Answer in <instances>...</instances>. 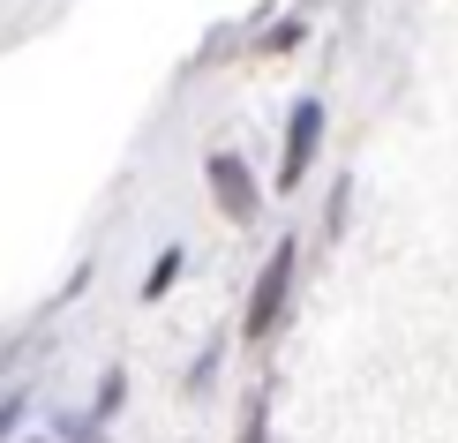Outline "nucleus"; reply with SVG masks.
I'll use <instances>...</instances> for the list:
<instances>
[{"label": "nucleus", "mask_w": 458, "mask_h": 443, "mask_svg": "<svg viewBox=\"0 0 458 443\" xmlns=\"http://www.w3.org/2000/svg\"><path fill=\"white\" fill-rule=\"evenodd\" d=\"M293 285H301V234H278L271 256H263V271H256V285H248V308H241V338L248 345L278 338L285 308H293Z\"/></svg>", "instance_id": "nucleus-1"}, {"label": "nucleus", "mask_w": 458, "mask_h": 443, "mask_svg": "<svg viewBox=\"0 0 458 443\" xmlns=\"http://www.w3.org/2000/svg\"><path fill=\"white\" fill-rule=\"evenodd\" d=\"M323 128H331V113H323L316 90H301L293 113H285V150H278V196H293L301 181L316 173V150H323Z\"/></svg>", "instance_id": "nucleus-2"}, {"label": "nucleus", "mask_w": 458, "mask_h": 443, "mask_svg": "<svg viewBox=\"0 0 458 443\" xmlns=\"http://www.w3.org/2000/svg\"><path fill=\"white\" fill-rule=\"evenodd\" d=\"M203 181H211V203L233 226H256L263 218V181H256V166H248L241 150H211V158H203Z\"/></svg>", "instance_id": "nucleus-3"}, {"label": "nucleus", "mask_w": 458, "mask_h": 443, "mask_svg": "<svg viewBox=\"0 0 458 443\" xmlns=\"http://www.w3.org/2000/svg\"><path fill=\"white\" fill-rule=\"evenodd\" d=\"M181 278H188V248H181V241H165V248H158V256H150V271H143V301H150V308H158V301H165V294H174V285H181Z\"/></svg>", "instance_id": "nucleus-4"}, {"label": "nucleus", "mask_w": 458, "mask_h": 443, "mask_svg": "<svg viewBox=\"0 0 458 443\" xmlns=\"http://www.w3.org/2000/svg\"><path fill=\"white\" fill-rule=\"evenodd\" d=\"M46 436H53V443H113V436H106V421L90 413V406H83V413H75V406H68V413H53V421H46Z\"/></svg>", "instance_id": "nucleus-5"}, {"label": "nucleus", "mask_w": 458, "mask_h": 443, "mask_svg": "<svg viewBox=\"0 0 458 443\" xmlns=\"http://www.w3.org/2000/svg\"><path fill=\"white\" fill-rule=\"evenodd\" d=\"M121 406H128V369H106V376H98V391H90V413L113 429V421H121Z\"/></svg>", "instance_id": "nucleus-6"}, {"label": "nucleus", "mask_w": 458, "mask_h": 443, "mask_svg": "<svg viewBox=\"0 0 458 443\" xmlns=\"http://www.w3.org/2000/svg\"><path fill=\"white\" fill-rule=\"evenodd\" d=\"M241 443H271V383H256L241 406Z\"/></svg>", "instance_id": "nucleus-7"}, {"label": "nucleus", "mask_w": 458, "mask_h": 443, "mask_svg": "<svg viewBox=\"0 0 458 443\" xmlns=\"http://www.w3.org/2000/svg\"><path fill=\"white\" fill-rule=\"evenodd\" d=\"M218 369H225V338H203V354L188 361V391H218Z\"/></svg>", "instance_id": "nucleus-8"}, {"label": "nucleus", "mask_w": 458, "mask_h": 443, "mask_svg": "<svg viewBox=\"0 0 458 443\" xmlns=\"http://www.w3.org/2000/svg\"><path fill=\"white\" fill-rule=\"evenodd\" d=\"M30 421V383H0V443Z\"/></svg>", "instance_id": "nucleus-9"}, {"label": "nucleus", "mask_w": 458, "mask_h": 443, "mask_svg": "<svg viewBox=\"0 0 458 443\" xmlns=\"http://www.w3.org/2000/svg\"><path fill=\"white\" fill-rule=\"evenodd\" d=\"M346 218H353V181L338 173V181H331V203H323V241L346 234Z\"/></svg>", "instance_id": "nucleus-10"}, {"label": "nucleus", "mask_w": 458, "mask_h": 443, "mask_svg": "<svg viewBox=\"0 0 458 443\" xmlns=\"http://www.w3.org/2000/svg\"><path fill=\"white\" fill-rule=\"evenodd\" d=\"M301 38H309V15H285V23H271V30L256 38V53H293Z\"/></svg>", "instance_id": "nucleus-11"}, {"label": "nucleus", "mask_w": 458, "mask_h": 443, "mask_svg": "<svg viewBox=\"0 0 458 443\" xmlns=\"http://www.w3.org/2000/svg\"><path fill=\"white\" fill-rule=\"evenodd\" d=\"M23 443H53V436H23Z\"/></svg>", "instance_id": "nucleus-12"}]
</instances>
